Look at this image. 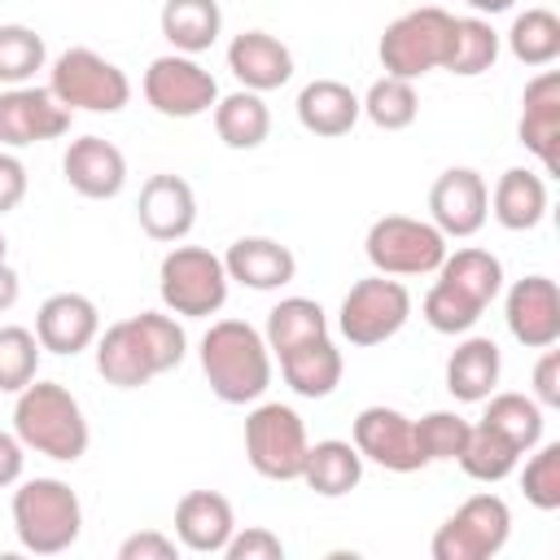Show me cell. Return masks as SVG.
Wrapping results in <instances>:
<instances>
[{"label": "cell", "instance_id": "obj_1", "mask_svg": "<svg viewBox=\"0 0 560 560\" xmlns=\"http://www.w3.org/2000/svg\"><path fill=\"white\" fill-rule=\"evenodd\" d=\"M188 354V337L179 315L171 311H140L109 324L96 337V372L114 389H140L166 372H175Z\"/></svg>", "mask_w": 560, "mask_h": 560}, {"label": "cell", "instance_id": "obj_2", "mask_svg": "<svg viewBox=\"0 0 560 560\" xmlns=\"http://www.w3.org/2000/svg\"><path fill=\"white\" fill-rule=\"evenodd\" d=\"M201 372L210 381V394L228 407L258 402L271 385L276 359L267 350V337L249 319H214L201 337Z\"/></svg>", "mask_w": 560, "mask_h": 560}, {"label": "cell", "instance_id": "obj_3", "mask_svg": "<svg viewBox=\"0 0 560 560\" xmlns=\"http://www.w3.org/2000/svg\"><path fill=\"white\" fill-rule=\"evenodd\" d=\"M13 433L22 438L26 451L57 459V464L83 459L92 442L79 398L61 381H39V376L13 394Z\"/></svg>", "mask_w": 560, "mask_h": 560}, {"label": "cell", "instance_id": "obj_4", "mask_svg": "<svg viewBox=\"0 0 560 560\" xmlns=\"http://www.w3.org/2000/svg\"><path fill=\"white\" fill-rule=\"evenodd\" d=\"M13 534L31 556H61L83 534V503L61 477H26L13 490Z\"/></svg>", "mask_w": 560, "mask_h": 560}, {"label": "cell", "instance_id": "obj_5", "mask_svg": "<svg viewBox=\"0 0 560 560\" xmlns=\"http://www.w3.org/2000/svg\"><path fill=\"white\" fill-rule=\"evenodd\" d=\"M228 267L223 254L206 245H171L158 267V298L179 319H210L228 302Z\"/></svg>", "mask_w": 560, "mask_h": 560}, {"label": "cell", "instance_id": "obj_6", "mask_svg": "<svg viewBox=\"0 0 560 560\" xmlns=\"http://www.w3.org/2000/svg\"><path fill=\"white\" fill-rule=\"evenodd\" d=\"M451 26H455V13L438 9V4L398 13L381 31V44H376L381 70L394 79H411V83L424 79L429 70H442L446 52H451Z\"/></svg>", "mask_w": 560, "mask_h": 560}, {"label": "cell", "instance_id": "obj_7", "mask_svg": "<svg viewBox=\"0 0 560 560\" xmlns=\"http://www.w3.org/2000/svg\"><path fill=\"white\" fill-rule=\"evenodd\" d=\"M48 92L70 114H118L131 101V79L96 48H66L48 66Z\"/></svg>", "mask_w": 560, "mask_h": 560}, {"label": "cell", "instance_id": "obj_8", "mask_svg": "<svg viewBox=\"0 0 560 560\" xmlns=\"http://www.w3.org/2000/svg\"><path fill=\"white\" fill-rule=\"evenodd\" d=\"M407 319H411V293H407V284L398 276H381V271L354 280L346 289L341 306H337V332L350 346H359V350L398 337Z\"/></svg>", "mask_w": 560, "mask_h": 560}, {"label": "cell", "instance_id": "obj_9", "mask_svg": "<svg viewBox=\"0 0 560 560\" xmlns=\"http://www.w3.org/2000/svg\"><path fill=\"white\" fill-rule=\"evenodd\" d=\"M512 538V508L503 494H468L433 534V560H494Z\"/></svg>", "mask_w": 560, "mask_h": 560}, {"label": "cell", "instance_id": "obj_10", "mask_svg": "<svg viewBox=\"0 0 560 560\" xmlns=\"http://www.w3.org/2000/svg\"><path fill=\"white\" fill-rule=\"evenodd\" d=\"M446 249V236L416 214H381L363 236V254L381 276H433Z\"/></svg>", "mask_w": 560, "mask_h": 560}, {"label": "cell", "instance_id": "obj_11", "mask_svg": "<svg viewBox=\"0 0 560 560\" xmlns=\"http://www.w3.org/2000/svg\"><path fill=\"white\" fill-rule=\"evenodd\" d=\"M306 424L289 402H258L245 416V459L267 481H298L306 464Z\"/></svg>", "mask_w": 560, "mask_h": 560}, {"label": "cell", "instance_id": "obj_12", "mask_svg": "<svg viewBox=\"0 0 560 560\" xmlns=\"http://www.w3.org/2000/svg\"><path fill=\"white\" fill-rule=\"evenodd\" d=\"M140 92L162 118H201L219 101V79L188 52H162L149 61Z\"/></svg>", "mask_w": 560, "mask_h": 560}, {"label": "cell", "instance_id": "obj_13", "mask_svg": "<svg viewBox=\"0 0 560 560\" xmlns=\"http://www.w3.org/2000/svg\"><path fill=\"white\" fill-rule=\"evenodd\" d=\"M350 442L363 455V464H376L385 472H420L424 468V455L416 446V424L398 407H385V402L363 407L350 424Z\"/></svg>", "mask_w": 560, "mask_h": 560}, {"label": "cell", "instance_id": "obj_14", "mask_svg": "<svg viewBox=\"0 0 560 560\" xmlns=\"http://www.w3.org/2000/svg\"><path fill=\"white\" fill-rule=\"evenodd\" d=\"M490 219V184L472 166H451L429 188V223L451 241L477 236Z\"/></svg>", "mask_w": 560, "mask_h": 560}, {"label": "cell", "instance_id": "obj_15", "mask_svg": "<svg viewBox=\"0 0 560 560\" xmlns=\"http://www.w3.org/2000/svg\"><path fill=\"white\" fill-rule=\"evenodd\" d=\"M70 131V109L35 83H18L0 92V149H26L44 140H61Z\"/></svg>", "mask_w": 560, "mask_h": 560}, {"label": "cell", "instance_id": "obj_16", "mask_svg": "<svg viewBox=\"0 0 560 560\" xmlns=\"http://www.w3.org/2000/svg\"><path fill=\"white\" fill-rule=\"evenodd\" d=\"M508 332L525 350H547L560 341V289L551 276H521L503 298Z\"/></svg>", "mask_w": 560, "mask_h": 560}, {"label": "cell", "instance_id": "obj_17", "mask_svg": "<svg viewBox=\"0 0 560 560\" xmlns=\"http://www.w3.org/2000/svg\"><path fill=\"white\" fill-rule=\"evenodd\" d=\"M136 219L144 228V236L162 241V245H175L192 232L197 223V192L184 175H149L140 184V197H136Z\"/></svg>", "mask_w": 560, "mask_h": 560}, {"label": "cell", "instance_id": "obj_18", "mask_svg": "<svg viewBox=\"0 0 560 560\" xmlns=\"http://www.w3.org/2000/svg\"><path fill=\"white\" fill-rule=\"evenodd\" d=\"M516 136L542 162V175L560 171V70H538L525 83Z\"/></svg>", "mask_w": 560, "mask_h": 560}, {"label": "cell", "instance_id": "obj_19", "mask_svg": "<svg viewBox=\"0 0 560 560\" xmlns=\"http://www.w3.org/2000/svg\"><path fill=\"white\" fill-rule=\"evenodd\" d=\"M35 337L48 354H83L101 337V311L88 293H52L35 311Z\"/></svg>", "mask_w": 560, "mask_h": 560}, {"label": "cell", "instance_id": "obj_20", "mask_svg": "<svg viewBox=\"0 0 560 560\" xmlns=\"http://www.w3.org/2000/svg\"><path fill=\"white\" fill-rule=\"evenodd\" d=\"M61 175H66V184H70L79 197H88V201H109V197H118L122 184H127V158H122V149H118L114 140H105V136H79V140H70L66 153H61Z\"/></svg>", "mask_w": 560, "mask_h": 560}, {"label": "cell", "instance_id": "obj_21", "mask_svg": "<svg viewBox=\"0 0 560 560\" xmlns=\"http://www.w3.org/2000/svg\"><path fill=\"white\" fill-rule=\"evenodd\" d=\"M236 534L232 499L219 490H188L175 503V542L192 556H223L228 538Z\"/></svg>", "mask_w": 560, "mask_h": 560}, {"label": "cell", "instance_id": "obj_22", "mask_svg": "<svg viewBox=\"0 0 560 560\" xmlns=\"http://www.w3.org/2000/svg\"><path fill=\"white\" fill-rule=\"evenodd\" d=\"M228 70L249 92H276L293 79V52L271 31H241L228 44Z\"/></svg>", "mask_w": 560, "mask_h": 560}, {"label": "cell", "instance_id": "obj_23", "mask_svg": "<svg viewBox=\"0 0 560 560\" xmlns=\"http://www.w3.org/2000/svg\"><path fill=\"white\" fill-rule=\"evenodd\" d=\"M223 267H228V280H236V284H245L254 293L284 289L298 276L293 249L280 245L276 236H241V241H232L228 254H223Z\"/></svg>", "mask_w": 560, "mask_h": 560}, {"label": "cell", "instance_id": "obj_24", "mask_svg": "<svg viewBox=\"0 0 560 560\" xmlns=\"http://www.w3.org/2000/svg\"><path fill=\"white\" fill-rule=\"evenodd\" d=\"M547 206H551L547 175L525 166H508L490 188V214L508 232H534L547 219Z\"/></svg>", "mask_w": 560, "mask_h": 560}, {"label": "cell", "instance_id": "obj_25", "mask_svg": "<svg viewBox=\"0 0 560 560\" xmlns=\"http://www.w3.org/2000/svg\"><path fill=\"white\" fill-rule=\"evenodd\" d=\"M293 109H298V122H302L311 136H324V140L346 136V131L363 118L359 92H354L350 83H341V79H311V83L298 92Z\"/></svg>", "mask_w": 560, "mask_h": 560}, {"label": "cell", "instance_id": "obj_26", "mask_svg": "<svg viewBox=\"0 0 560 560\" xmlns=\"http://www.w3.org/2000/svg\"><path fill=\"white\" fill-rule=\"evenodd\" d=\"M276 359H280L284 385L298 398H328L341 385V372H346V359H341V350H337V341L328 332L311 337V341H302V346H293V350H284Z\"/></svg>", "mask_w": 560, "mask_h": 560}, {"label": "cell", "instance_id": "obj_27", "mask_svg": "<svg viewBox=\"0 0 560 560\" xmlns=\"http://www.w3.org/2000/svg\"><path fill=\"white\" fill-rule=\"evenodd\" d=\"M503 376V354L490 337H464L446 359V389L455 402H486Z\"/></svg>", "mask_w": 560, "mask_h": 560}, {"label": "cell", "instance_id": "obj_28", "mask_svg": "<svg viewBox=\"0 0 560 560\" xmlns=\"http://www.w3.org/2000/svg\"><path fill=\"white\" fill-rule=\"evenodd\" d=\"M162 39L171 44V52H206L214 48V39L223 35V9L219 0H166L158 13Z\"/></svg>", "mask_w": 560, "mask_h": 560}, {"label": "cell", "instance_id": "obj_29", "mask_svg": "<svg viewBox=\"0 0 560 560\" xmlns=\"http://www.w3.org/2000/svg\"><path fill=\"white\" fill-rule=\"evenodd\" d=\"M298 481H306L319 499H341L363 481V455L354 451V442H341V438L311 442Z\"/></svg>", "mask_w": 560, "mask_h": 560}, {"label": "cell", "instance_id": "obj_30", "mask_svg": "<svg viewBox=\"0 0 560 560\" xmlns=\"http://www.w3.org/2000/svg\"><path fill=\"white\" fill-rule=\"evenodd\" d=\"M210 114H214V131L228 149H258L271 136V109H267L262 92L236 88V92L219 96Z\"/></svg>", "mask_w": 560, "mask_h": 560}, {"label": "cell", "instance_id": "obj_31", "mask_svg": "<svg viewBox=\"0 0 560 560\" xmlns=\"http://www.w3.org/2000/svg\"><path fill=\"white\" fill-rule=\"evenodd\" d=\"M433 276L446 280L451 289H459L464 298H472L477 306H490L503 293V262L490 249H477V245H464L455 254L446 249V258Z\"/></svg>", "mask_w": 560, "mask_h": 560}, {"label": "cell", "instance_id": "obj_32", "mask_svg": "<svg viewBox=\"0 0 560 560\" xmlns=\"http://www.w3.org/2000/svg\"><path fill=\"white\" fill-rule=\"evenodd\" d=\"M481 420L490 429H499L521 455L534 451L542 442V424H547V411L534 402V394H516V389H494L486 398V411Z\"/></svg>", "mask_w": 560, "mask_h": 560}, {"label": "cell", "instance_id": "obj_33", "mask_svg": "<svg viewBox=\"0 0 560 560\" xmlns=\"http://www.w3.org/2000/svg\"><path fill=\"white\" fill-rule=\"evenodd\" d=\"M455 464L464 468V477H472V481H481V486H499L503 477L516 472L521 451H516L499 429H490L486 420H477V424L468 429L464 451L455 455Z\"/></svg>", "mask_w": 560, "mask_h": 560}, {"label": "cell", "instance_id": "obj_34", "mask_svg": "<svg viewBox=\"0 0 560 560\" xmlns=\"http://www.w3.org/2000/svg\"><path fill=\"white\" fill-rule=\"evenodd\" d=\"M324 332H328V311L315 298H280L267 311V328H262L271 359L293 350V346H302V341H311V337H324Z\"/></svg>", "mask_w": 560, "mask_h": 560}, {"label": "cell", "instance_id": "obj_35", "mask_svg": "<svg viewBox=\"0 0 560 560\" xmlns=\"http://www.w3.org/2000/svg\"><path fill=\"white\" fill-rule=\"evenodd\" d=\"M503 39H508V52L521 66L542 70V66H551L560 57V18L551 9H542V4H534V9H525V13L512 18V26H508Z\"/></svg>", "mask_w": 560, "mask_h": 560}, {"label": "cell", "instance_id": "obj_36", "mask_svg": "<svg viewBox=\"0 0 560 560\" xmlns=\"http://www.w3.org/2000/svg\"><path fill=\"white\" fill-rule=\"evenodd\" d=\"M499 61V31L486 18H455L451 26V52H446V74L459 79H477Z\"/></svg>", "mask_w": 560, "mask_h": 560}, {"label": "cell", "instance_id": "obj_37", "mask_svg": "<svg viewBox=\"0 0 560 560\" xmlns=\"http://www.w3.org/2000/svg\"><path fill=\"white\" fill-rule=\"evenodd\" d=\"M363 105V118L381 131H402L416 122L420 114V96H416V83L411 79H394V74H381L372 79V88L359 96Z\"/></svg>", "mask_w": 560, "mask_h": 560}, {"label": "cell", "instance_id": "obj_38", "mask_svg": "<svg viewBox=\"0 0 560 560\" xmlns=\"http://www.w3.org/2000/svg\"><path fill=\"white\" fill-rule=\"evenodd\" d=\"M44 66H48V44H44V35H39L35 26L4 22V26H0V83H4V88L31 83Z\"/></svg>", "mask_w": 560, "mask_h": 560}, {"label": "cell", "instance_id": "obj_39", "mask_svg": "<svg viewBox=\"0 0 560 560\" xmlns=\"http://www.w3.org/2000/svg\"><path fill=\"white\" fill-rule=\"evenodd\" d=\"M39 337L35 328L22 324H4L0 328V394H18L39 376Z\"/></svg>", "mask_w": 560, "mask_h": 560}, {"label": "cell", "instance_id": "obj_40", "mask_svg": "<svg viewBox=\"0 0 560 560\" xmlns=\"http://www.w3.org/2000/svg\"><path fill=\"white\" fill-rule=\"evenodd\" d=\"M420 315H424V324H429L433 332H442V337H464V332H472V324L486 315V306H477L472 298H464V293L451 289L446 280H433L429 293H424V302H420Z\"/></svg>", "mask_w": 560, "mask_h": 560}, {"label": "cell", "instance_id": "obj_41", "mask_svg": "<svg viewBox=\"0 0 560 560\" xmlns=\"http://www.w3.org/2000/svg\"><path fill=\"white\" fill-rule=\"evenodd\" d=\"M525 455H529L521 468L525 503L538 512H556L560 508V442H538Z\"/></svg>", "mask_w": 560, "mask_h": 560}, {"label": "cell", "instance_id": "obj_42", "mask_svg": "<svg viewBox=\"0 0 560 560\" xmlns=\"http://www.w3.org/2000/svg\"><path fill=\"white\" fill-rule=\"evenodd\" d=\"M411 424H416V446H420L424 464H446V459H455V455L464 451L468 429H472V420H464L459 411H429V416H420V420H411Z\"/></svg>", "mask_w": 560, "mask_h": 560}, {"label": "cell", "instance_id": "obj_43", "mask_svg": "<svg viewBox=\"0 0 560 560\" xmlns=\"http://www.w3.org/2000/svg\"><path fill=\"white\" fill-rule=\"evenodd\" d=\"M223 556L228 560H284V542L267 525H245V529L236 525V534L228 538Z\"/></svg>", "mask_w": 560, "mask_h": 560}, {"label": "cell", "instance_id": "obj_44", "mask_svg": "<svg viewBox=\"0 0 560 560\" xmlns=\"http://www.w3.org/2000/svg\"><path fill=\"white\" fill-rule=\"evenodd\" d=\"M184 547L162 529H136L118 542V560H175Z\"/></svg>", "mask_w": 560, "mask_h": 560}, {"label": "cell", "instance_id": "obj_45", "mask_svg": "<svg viewBox=\"0 0 560 560\" xmlns=\"http://www.w3.org/2000/svg\"><path fill=\"white\" fill-rule=\"evenodd\" d=\"M26 166H22V158L13 153V149H0V214H9V210H18L22 206V197H26Z\"/></svg>", "mask_w": 560, "mask_h": 560}, {"label": "cell", "instance_id": "obj_46", "mask_svg": "<svg viewBox=\"0 0 560 560\" xmlns=\"http://www.w3.org/2000/svg\"><path fill=\"white\" fill-rule=\"evenodd\" d=\"M534 402L547 411V407H560V350H542L538 363H534Z\"/></svg>", "mask_w": 560, "mask_h": 560}, {"label": "cell", "instance_id": "obj_47", "mask_svg": "<svg viewBox=\"0 0 560 560\" xmlns=\"http://www.w3.org/2000/svg\"><path fill=\"white\" fill-rule=\"evenodd\" d=\"M22 472H26V446H22V438H18V433L0 429V490L18 486V481H22Z\"/></svg>", "mask_w": 560, "mask_h": 560}, {"label": "cell", "instance_id": "obj_48", "mask_svg": "<svg viewBox=\"0 0 560 560\" xmlns=\"http://www.w3.org/2000/svg\"><path fill=\"white\" fill-rule=\"evenodd\" d=\"M18 293H22V280H18V271H13L9 262H0V315H4V311H13Z\"/></svg>", "mask_w": 560, "mask_h": 560}, {"label": "cell", "instance_id": "obj_49", "mask_svg": "<svg viewBox=\"0 0 560 560\" xmlns=\"http://www.w3.org/2000/svg\"><path fill=\"white\" fill-rule=\"evenodd\" d=\"M464 4H468L477 18H494V13H508L516 0H464Z\"/></svg>", "mask_w": 560, "mask_h": 560}, {"label": "cell", "instance_id": "obj_50", "mask_svg": "<svg viewBox=\"0 0 560 560\" xmlns=\"http://www.w3.org/2000/svg\"><path fill=\"white\" fill-rule=\"evenodd\" d=\"M9 258V241H4V232H0V262Z\"/></svg>", "mask_w": 560, "mask_h": 560}]
</instances>
